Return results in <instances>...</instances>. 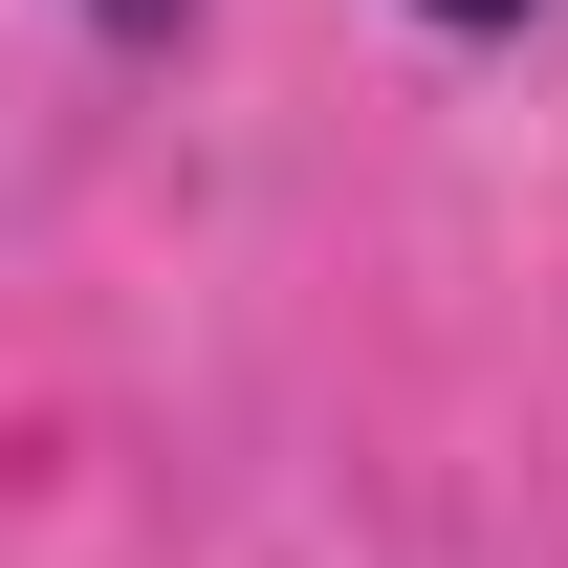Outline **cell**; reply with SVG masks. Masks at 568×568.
I'll return each instance as SVG.
<instances>
[{
    "label": "cell",
    "instance_id": "obj_1",
    "mask_svg": "<svg viewBox=\"0 0 568 568\" xmlns=\"http://www.w3.org/2000/svg\"><path fill=\"white\" fill-rule=\"evenodd\" d=\"M88 22H132V44H153V22H197V0H88Z\"/></svg>",
    "mask_w": 568,
    "mask_h": 568
},
{
    "label": "cell",
    "instance_id": "obj_2",
    "mask_svg": "<svg viewBox=\"0 0 568 568\" xmlns=\"http://www.w3.org/2000/svg\"><path fill=\"white\" fill-rule=\"evenodd\" d=\"M416 22H525V0H416Z\"/></svg>",
    "mask_w": 568,
    "mask_h": 568
}]
</instances>
